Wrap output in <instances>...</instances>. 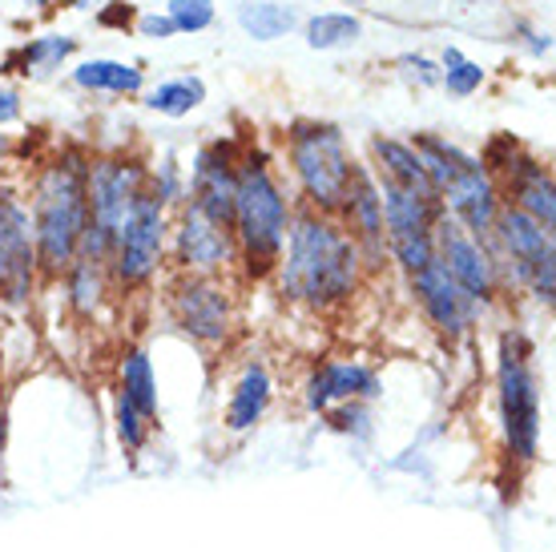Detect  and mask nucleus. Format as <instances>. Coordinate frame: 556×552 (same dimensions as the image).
Listing matches in <instances>:
<instances>
[{"label": "nucleus", "mask_w": 556, "mask_h": 552, "mask_svg": "<svg viewBox=\"0 0 556 552\" xmlns=\"http://www.w3.org/2000/svg\"><path fill=\"white\" fill-rule=\"evenodd\" d=\"M278 294L287 303L311 306V311H334L359 290L363 259L339 218L299 210L291 218L282 259L275 266Z\"/></svg>", "instance_id": "nucleus-1"}, {"label": "nucleus", "mask_w": 556, "mask_h": 552, "mask_svg": "<svg viewBox=\"0 0 556 552\" xmlns=\"http://www.w3.org/2000/svg\"><path fill=\"white\" fill-rule=\"evenodd\" d=\"M85 178H89V158L77 150L56 153L53 162L41 170V178L33 186V250H37V275L61 278L81 254L85 218Z\"/></svg>", "instance_id": "nucleus-2"}, {"label": "nucleus", "mask_w": 556, "mask_h": 552, "mask_svg": "<svg viewBox=\"0 0 556 552\" xmlns=\"http://www.w3.org/2000/svg\"><path fill=\"white\" fill-rule=\"evenodd\" d=\"M294 210L287 202L282 181L266 162V153H242L238 158V186H235V247L238 263L247 278L275 275L278 259H282V242L291 230Z\"/></svg>", "instance_id": "nucleus-3"}, {"label": "nucleus", "mask_w": 556, "mask_h": 552, "mask_svg": "<svg viewBox=\"0 0 556 552\" xmlns=\"http://www.w3.org/2000/svg\"><path fill=\"white\" fill-rule=\"evenodd\" d=\"M496 407L504 456L516 468H532L541 460V379L532 367V339L520 327L501 331L496 343Z\"/></svg>", "instance_id": "nucleus-4"}, {"label": "nucleus", "mask_w": 556, "mask_h": 552, "mask_svg": "<svg viewBox=\"0 0 556 552\" xmlns=\"http://www.w3.org/2000/svg\"><path fill=\"white\" fill-rule=\"evenodd\" d=\"M146 190H150V170L141 166L138 158H93L89 178H85L89 218H85V238L77 259L110 266L117 235H122L134 202Z\"/></svg>", "instance_id": "nucleus-5"}, {"label": "nucleus", "mask_w": 556, "mask_h": 552, "mask_svg": "<svg viewBox=\"0 0 556 552\" xmlns=\"http://www.w3.org/2000/svg\"><path fill=\"white\" fill-rule=\"evenodd\" d=\"M287 158H291L294 181L303 190L306 210L334 218L351 186V150L339 125L327 122H294L287 134Z\"/></svg>", "instance_id": "nucleus-6"}, {"label": "nucleus", "mask_w": 556, "mask_h": 552, "mask_svg": "<svg viewBox=\"0 0 556 552\" xmlns=\"http://www.w3.org/2000/svg\"><path fill=\"white\" fill-rule=\"evenodd\" d=\"M496 271H508V283L520 290H529L536 303L553 306L556 299V242L553 230H544L541 222H532L529 214H520L513 206H501L492 235L484 238Z\"/></svg>", "instance_id": "nucleus-7"}, {"label": "nucleus", "mask_w": 556, "mask_h": 552, "mask_svg": "<svg viewBox=\"0 0 556 552\" xmlns=\"http://www.w3.org/2000/svg\"><path fill=\"white\" fill-rule=\"evenodd\" d=\"M166 242H169V210L146 190L134 202L126 226L117 235V247H113V259H110V278L122 290L146 287L157 275L162 259H166Z\"/></svg>", "instance_id": "nucleus-8"}, {"label": "nucleus", "mask_w": 556, "mask_h": 552, "mask_svg": "<svg viewBox=\"0 0 556 552\" xmlns=\"http://www.w3.org/2000/svg\"><path fill=\"white\" fill-rule=\"evenodd\" d=\"M431 238H435V259L444 263L452 283H456L480 311L496 303V294H501V271H496V259H492V250H488L484 238H472L452 214H444V210H440V218L431 226Z\"/></svg>", "instance_id": "nucleus-9"}, {"label": "nucleus", "mask_w": 556, "mask_h": 552, "mask_svg": "<svg viewBox=\"0 0 556 552\" xmlns=\"http://www.w3.org/2000/svg\"><path fill=\"white\" fill-rule=\"evenodd\" d=\"M169 311L181 335H190L198 347H223L235 335V299L218 278L181 275L169 294Z\"/></svg>", "instance_id": "nucleus-10"}, {"label": "nucleus", "mask_w": 556, "mask_h": 552, "mask_svg": "<svg viewBox=\"0 0 556 552\" xmlns=\"http://www.w3.org/2000/svg\"><path fill=\"white\" fill-rule=\"evenodd\" d=\"M169 250H174L181 275L223 278L230 266H238L235 235L218 222L202 218L194 206H181L178 222L169 226Z\"/></svg>", "instance_id": "nucleus-11"}, {"label": "nucleus", "mask_w": 556, "mask_h": 552, "mask_svg": "<svg viewBox=\"0 0 556 552\" xmlns=\"http://www.w3.org/2000/svg\"><path fill=\"white\" fill-rule=\"evenodd\" d=\"M339 226L351 235V242L359 247V259H363V275L371 271H383L391 263L388 259V235H383V202H379V178L371 174V166H359L351 170V186H348V198H343V206H339Z\"/></svg>", "instance_id": "nucleus-12"}, {"label": "nucleus", "mask_w": 556, "mask_h": 552, "mask_svg": "<svg viewBox=\"0 0 556 552\" xmlns=\"http://www.w3.org/2000/svg\"><path fill=\"white\" fill-rule=\"evenodd\" d=\"M235 186H238V153L230 141H210L194 153L190 181H186V206L218 226H235Z\"/></svg>", "instance_id": "nucleus-13"}, {"label": "nucleus", "mask_w": 556, "mask_h": 552, "mask_svg": "<svg viewBox=\"0 0 556 552\" xmlns=\"http://www.w3.org/2000/svg\"><path fill=\"white\" fill-rule=\"evenodd\" d=\"M501 206L504 202L501 190H496V178L484 170V162L472 158V153H459L456 170H452V178H447L444 193H440V210L452 214L472 238H488Z\"/></svg>", "instance_id": "nucleus-14"}, {"label": "nucleus", "mask_w": 556, "mask_h": 552, "mask_svg": "<svg viewBox=\"0 0 556 552\" xmlns=\"http://www.w3.org/2000/svg\"><path fill=\"white\" fill-rule=\"evenodd\" d=\"M412 290H416V303H419V311H424V318L444 335L447 343L464 339V335L480 323V306L452 283V275L444 271L440 259H431L424 271L412 275Z\"/></svg>", "instance_id": "nucleus-15"}, {"label": "nucleus", "mask_w": 556, "mask_h": 552, "mask_svg": "<svg viewBox=\"0 0 556 552\" xmlns=\"http://www.w3.org/2000/svg\"><path fill=\"white\" fill-rule=\"evenodd\" d=\"M379 396H383L379 372L359 360H327L303 384V403L311 415H327L339 403H376Z\"/></svg>", "instance_id": "nucleus-16"}, {"label": "nucleus", "mask_w": 556, "mask_h": 552, "mask_svg": "<svg viewBox=\"0 0 556 552\" xmlns=\"http://www.w3.org/2000/svg\"><path fill=\"white\" fill-rule=\"evenodd\" d=\"M0 254L9 266V287L0 299L21 306L37 283V250H33V218L28 206L9 186H0Z\"/></svg>", "instance_id": "nucleus-17"}, {"label": "nucleus", "mask_w": 556, "mask_h": 552, "mask_svg": "<svg viewBox=\"0 0 556 552\" xmlns=\"http://www.w3.org/2000/svg\"><path fill=\"white\" fill-rule=\"evenodd\" d=\"M379 202H383V235H388V242L431 235V226L440 218L435 198L412 193L404 186H391V181H379Z\"/></svg>", "instance_id": "nucleus-18"}, {"label": "nucleus", "mask_w": 556, "mask_h": 552, "mask_svg": "<svg viewBox=\"0 0 556 552\" xmlns=\"http://www.w3.org/2000/svg\"><path fill=\"white\" fill-rule=\"evenodd\" d=\"M270 400H275V379L266 372V363H247L230 391V403H226V431H235V436L254 431L270 412Z\"/></svg>", "instance_id": "nucleus-19"}, {"label": "nucleus", "mask_w": 556, "mask_h": 552, "mask_svg": "<svg viewBox=\"0 0 556 552\" xmlns=\"http://www.w3.org/2000/svg\"><path fill=\"white\" fill-rule=\"evenodd\" d=\"M371 158H376V174L379 181H391V186H404L412 193H424V198H435L428 186V174H424V162H419V153L412 141L404 138H383L376 134L371 138ZM440 202V198H435Z\"/></svg>", "instance_id": "nucleus-20"}, {"label": "nucleus", "mask_w": 556, "mask_h": 552, "mask_svg": "<svg viewBox=\"0 0 556 552\" xmlns=\"http://www.w3.org/2000/svg\"><path fill=\"white\" fill-rule=\"evenodd\" d=\"M117 391H122L150 424H157V415H162V403H157V375H153V363L141 347L126 351L122 363H117Z\"/></svg>", "instance_id": "nucleus-21"}, {"label": "nucleus", "mask_w": 556, "mask_h": 552, "mask_svg": "<svg viewBox=\"0 0 556 552\" xmlns=\"http://www.w3.org/2000/svg\"><path fill=\"white\" fill-rule=\"evenodd\" d=\"M73 81L89 89V93H117V97H134L146 89V73L138 65H126V61H110V57H93V61H81L73 70Z\"/></svg>", "instance_id": "nucleus-22"}, {"label": "nucleus", "mask_w": 556, "mask_h": 552, "mask_svg": "<svg viewBox=\"0 0 556 552\" xmlns=\"http://www.w3.org/2000/svg\"><path fill=\"white\" fill-rule=\"evenodd\" d=\"M65 290H70V303L77 315H98L101 303H105V294H110V266L101 263H89V259H73V266L65 271Z\"/></svg>", "instance_id": "nucleus-23"}, {"label": "nucleus", "mask_w": 556, "mask_h": 552, "mask_svg": "<svg viewBox=\"0 0 556 552\" xmlns=\"http://www.w3.org/2000/svg\"><path fill=\"white\" fill-rule=\"evenodd\" d=\"M294 21L299 16L287 4H275V0H247V4H238V25L254 41H278V37H287L294 28Z\"/></svg>", "instance_id": "nucleus-24"}, {"label": "nucleus", "mask_w": 556, "mask_h": 552, "mask_svg": "<svg viewBox=\"0 0 556 552\" xmlns=\"http://www.w3.org/2000/svg\"><path fill=\"white\" fill-rule=\"evenodd\" d=\"M202 101H206L202 77H174V81H162L157 89L146 93V105H150L153 113H162V117H186V113H194Z\"/></svg>", "instance_id": "nucleus-25"}, {"label": "nucleus", "mask_w": 556, "mask_h": 552, "mask_svg": "<svg viewBox=\"0 0 556 552\" xmlns=\"http://www.w3.org/2000/svg\"><path fill=\"white\" fill-rule=\"evenodd\" d=\"M363 33L359 16L351 13H319L306 21V45L311 49H339V45H351Z\"/></svg>", "instance_id": "nucleus-26"}, {"label": "nucleus", "mask_w": 556, "mask_h": 552, "mask_svg": "<svg viewBox=\"0 0 556 552\" xmlns=\"http://www.w3.org/2000/svg\"><path fill=\"white\" fill-rule=\"evenodd\" d=\"M113 428H117V443L126 448V456H138L141 448H146V440H150L153 424L146 419V415L134 407V403L113 387Z\"/></svg>", "instance_id": "nucleus-27"}, {"label": "nucleus", "mask_w": 556, "mask_h": 552, "mask_svg": "<svg viewBox=\"0 0 556 552\" xmlns=\"http://www.w3.org/2000/svg\"><path fill=\"white\" fill-rule=\"evenodd\" d=\"M440 85L452 97H472L484 85V70L476 65L472 57L459 53V49H447L444 61H440Z\"/></svg>", "instance_id": "nucleus-28"}, {"label": "nucleus", "mask_w": 556, "mask_h": 552, "mask_svg": "<svg viewBox=\"0 0 556 552\" xmlns=\"http://www.w3.org/2000/svg\"><path fill=\"white\" fill-rule=\"evenodd\" d=\"M77 45H73V37H37V41H28L25 49H21V65H25V73H45V70H56L65 57L73 53Z\"/></svg>", "instance_id": "nucleus-29"}, {"label": "nucleus", "mask_w": 556, "mask_h": 552, "mask_svg": "<svg viewBox=\"0 0 556 552\" xmlns=\"http://www.w3.org/2000/svg\"><path fill=\"white\" fill-rule=\"evenodd\" d=\"M150 193L162 202V206H186V181H181V166L174 158H162V166L150 174Z\"/></svg>", "instance_id": "nucleus-30"}, {"label": "nucleus", "mask_w": 556, "mask_h": 552, "mask_svg": "<svg viewBox=\"0 0 556 552\" xmlns=\"http://www.w3.org/2000/svg\"><path fill=\"white\" fill-rule=\"evenodd\" d=\"M166 16L178 33H202L214 25V0H169Z\"/></svg>", "instance_id": "nucleus-31"}, {"label": "nucleus", "mask_w": 556, "mask_h": 552, "mask_svg": "<svg viewBox=\"0 0 556 552\" xmlns=\"http://www.w3.org/2000/svg\"><path fill=\"white\" fill-rule=\"evenodd\" d=\"M327 424L343 436H371V403H339L327 412Z\"/></svg>", "instance_id": "nucleus-32"}, {"label": "nucleus", "mask_w": 556, "mask_h": 552, "mask_svg": "<svg viewBox=\"0 0 556 552\" xmlns=\"http://www.w3.org/2000/svg\"><path fill=\"white\" fill-rule=\"evenodd\" d=\"M400 70H404L407 81H416L419 89H428V85H440V65H435V61H428V57L404 53V57H400Z\"/></svg>", "instance_id": "nucleus-33"}, {"label": "nucleus", "mask_w": 556, "mask_h": 552, "mask_svg": "<svg viewBox=\"0 0 556 552\" xmlns=\"http://www.w3.org/2000/svg\"><path fill=\"white\" fill-rule=\"evenodd\" d=\"M138 28H141V37H153V41H166V37H174V33H178V28H174V21H169L166 13H162V16H157V13L141 16Z\"/></svg>", "instance_id": "nucleus-34"}, {"label": "nucleus", "mask_w": 556, "mask_h": 552, "mask_svg": "<svg viewBox=\"0 0 556 552\" xmlns=\"http://www.w3.org/2000/svg\"><path fill=\"white\" fill-rule=\"evenodd\" d=\"M21 117V97L13 89H0V125H13Z\"/></svg>", "instance_id": "nucleus-35"}, {"label": "nucleus", "mask_w": 556, "mask_h": 552, "mask_svg": "<svg viewBox=\"0 0 556 552\" xmlns=\"http://www.w3.org/2000/svg\"><path fill=\"white\" fill-rule=\"evenodd\" d=\"M4 443H9V415L0 407V460H4Z\"/></svg>", "instance_id": "nucleus-36"}, {"label": "nucleus", "mask_w": 556, "mask_h": 552, "mask_svg": "<svg viewBox=\"0 0 556 552\" xmlns=\"http://www.w3.org/2000/svg\"><path fill=\"white\" fill-rule=\"evenodd\" d=\"M4 287H9V266H4V254H0V294H4Z\"/></svg>", "instance_id": "nucleus-37"}, {"label": "nucleus", "mask_w": 556, "mask_h": 552, "mask_svg": "<svg viewBox=\"0 0 556 552\" xmlns=\"http://www.w3.org/2000/svg\"><path fill=\"white\" fill-rule=\"evenodd\" d=\"M351 4H363V0H351Z\"/></svg>", "instance_id": "nucleus-38"}, {"label": "nucleus", "mask_w": 556, "mask_h": 552, "mask_svg": "<svg viewBox=\"0 0 556 552\" xmlns=\"http://www.w3.org/2000/svg\"><path fill=\"white\" fill-rule=\"evenodd\" d=\"M70 4H77V0H70Z\"/></svg>", "instance_id": "nucleus-39"}]
</instances>
